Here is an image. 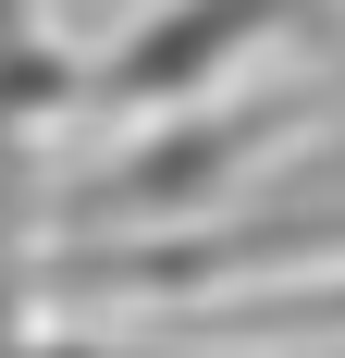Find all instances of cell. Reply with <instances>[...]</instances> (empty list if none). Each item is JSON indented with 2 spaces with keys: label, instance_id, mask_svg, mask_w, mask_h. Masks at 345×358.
<instances>
[{
  "label": "cell",
  "instance_id": "cell-1",
  "mask_svg": "<svg viewBox=\"0 0 345 358\" xmlns=\"http://www.w3.org/2000/svg\"><path fill=\"white\" fill-rule=\"evenodd\" d=\"M345 111V74H296V87H259V99L210 111V99H172L148 111V136L124 148V161H99V173L74 185V222H198L222 210L259 161H284V148L309 136V124H333Z\"/></svg>",
  "mask_w": 345,
  "mask_h": 358
},
{
  "label": "cell",
  "instance_id": "cell-2",
  "mask_svg": "<svg viewBox=\"0 0 345 358\" xmlns=\"http://www.w3.org/2000/svg\"><path fill=\"white\" fill-rule=\"evenodd\" d=\"M345 37V0H148L124 37L87 50V111H148L172 99H222L259 50H333Z\"/></svg>",
  "mask_w": 345,
  "mask_h": 358
},
{
  "label": "cell",
  "instance_id": "cell-3",
  "mask_svg": "<svg viewBox=\"0 0 345 358\" xmlns=\"http://www.w3.org/2000/svg\"><path fill=\"white\" fill-rule=\"evenodd\" d=\"M172 346H345V259L185 296V309H172Z\"/></svg>",
  "mask_w": 345,
  "mask_h": 358
},
{
  "label": "cell",
  "instance_id": "cell-4",
  "mask_svg": "<svg viewBox=\"0 0 345 358\" xmlns=\"http://www.w3.org/2000/svg\"><path fill=\"white\" fill-rule=\"evenodd\" d=\"M62 111H87V50L50 25V0H0V124L50 136Z\"/></svg>",
  "mask_w": 345,
  "mask_h": 358
},
{
  "label": "cell",
  "instance_id": "cell-5",
  "mask_svg": "<svg viewBox=\"0 0 345 358\" xmlns=\"http://www.w3.org/2000/svg\"><path fill=\"white\" fill-rule=\"evenodd\" d=\"M37 296H50V248H37V136L0 124V346L37 334Z\"/></svg>",
  "mask_w": 345,
  "mask_h": 358
},
{
  "label": "cell",
  "instance_id": "cell-6",
  "mask_svg": "<svg viewBox=\"0 0 345 358\" xmlns=\"http://www.w3.org/2000/svg\"><path fill=\"white\" fill-rule=\"evenodd\" d=\"M333 74H345V50H333Z\"/></svg>",
  "mask_w": 345,
  "mask_h": 358
}]
</instances>
